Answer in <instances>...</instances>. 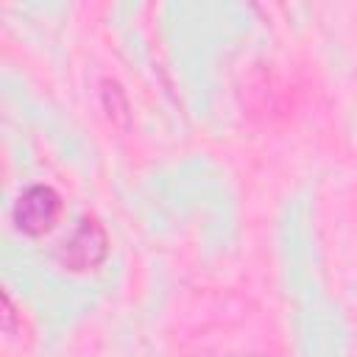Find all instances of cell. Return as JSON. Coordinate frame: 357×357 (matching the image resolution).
<instances>
[{
    "instance_id": "cell-3",
    "label": "cell",
    "mask_w": 357,
    "mask_h": 357,
    "mask_svg": "<svg viewBox=\"0 0 357 357\" xmlns=\"http://www.w3.org/2000/svg\"><path fill=\"white\" fill-rule=\"evenodd\" d=\"M206 357H212V354H206Z\"/></svg>"
},
{
    "instance_id": "cell-2",
    "label": "cell",
    "mask_w": 357,
    "mask_h": 357,
    "mask_svg": "<svg viewBox=\"0 0 357 357\" xmlns=\"http://www.w3.org/2000/svg\"><path fill=\"white\" fill-rule=\"evenodd\" d=\"M14 223L22 234H45L56 226L59 215H61V198L53 187L47 184H33L25 192H20L14 209Z\"/></svg>"
},
{
    "instance_id": "cell-1",
    "label": "cell",
    "mask_w": 357,
    "mask_h": 357,
    "mask_svg": "<svg viewBox=\"0 0 357 357\" xmlns=\"http://www.w3.org/2000/svg\"><path fill=\"white\" fill-rule=\"evenodd\" d=\"M109 237L95 218H81L73 231L59 243V262L70 271H89L103 262Z\"/></svg>"
}]
</instances>
